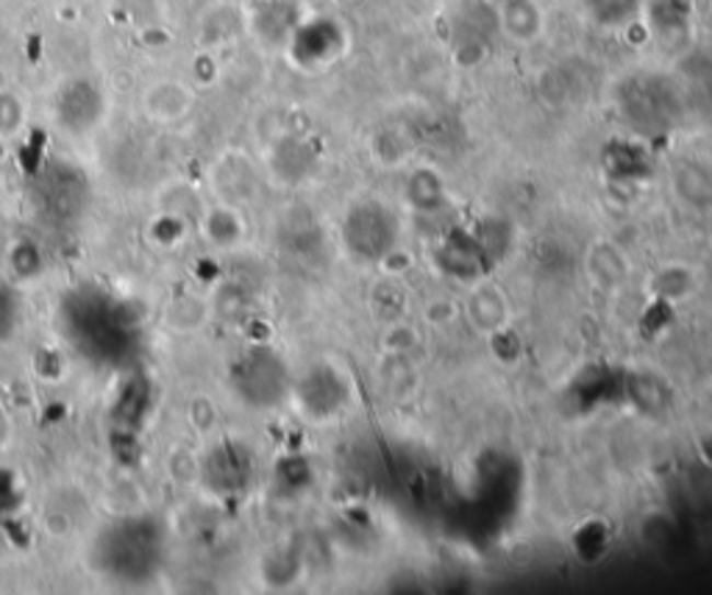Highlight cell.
<instances>
[{"mask_svg":"<svg viewBox=\"0 0 712 595\" xmlns=\"http://www.w3.org/2000/svg\"><path fill=\"white\" fill-rule=\"evenodd\" d=\"M101 565L123 582H142L159 565V531L142 520L117 524L101 537Z\"/></svg>","mask_w":712,"mask_h":595,"instance_id":"obj_1","label":"cell"},{"mask_svg":"<svg viewBox=\"0 0 712 595\" xmlns=\"http://www.w3.org/2000/svg\"><path fill=\"white\" fill-rule=\"evenodd\" d=\"M343 242L354 259L379 262L399 242V220L381 204H359L345 215Z\"/></svg>","mask_w":712,"mask_h":595,"instance_id":"obj_2","label":"cell"},{"mask_svg":"<svg viewBox=\"0 0 712 595\" xmlns=\"http://www.w3.org/2000/svg\"><path fill=\"white\" fill-rule=\"evenodd\" d=\"M70 323H73L76 343L84 345L87 354L97 359H120L131 348V334L110 304H84L76 309Z\"/></svg>","mask_w":712,"mask_h":595,"instance_id":"obj_3","label":"cell"},{"mask_svg":"<svg viewBox=\"0 0 712 595\" xmlns=\"http://www.w3.org/2000/svg\"><path fill=\"white\" fill-rule=\"evenodd\" d=\"M231 381H234V390L240 392L242 401L254 403L256 409L276 407L290 385L282 359L267 348L248 351L234 365Z\"/></svg>","mask_w":712,"mask_h":595,"instance_id":"obj_4","label":"cell"},{"mask_svg":"<svg viewBox=\"0 0 712 595\" xmlns=\"http://www.w3.org/2000/svg\"><path fill=\"white\" fill-rule=\"evenodd\" d=\"M348 376L334 365L312 367L303 381H298V401L312 417H329L348 403Z\"/></svg>","mask_w":712,"mask_h":595,"instance_id":"obj_5","label":"cell"},{"mask_svg":"<svg viewBox=\"0 0 712 595\" xmlns=\"http://www.w3.org/2000/svg\"><path fill=\"white\" fill-rule=\"evenodd\" d=\"M462 318L468 320L476 334L482 337H495L498 331H504L509 325V318H513V309H509L507 295H504L502 287L495 284L482 282L473 284L471 293L466 295L462 301Z\"/></svg>","mask_w":712,"mask_h":595,"instance_id":"obj_6","label":"cell"},{"mask_svg":"<svg viewBox=\"0 0 712 595\" xmlns=\"http://www.w3.org/2000/svg\"><path fill=\"white\" fill-rule=\"evenodd\" d=\"M587 282L604 295H612L627 287L632 276L629 256L612 240H596L585 253Z\"/></svg>","mask_w":712,"mask_h":595,"instance_id":"obj_7","label":"cell"},{"mask_svg":"<svg viewBox=\"0 0 712 595\" xmlns=\"http://www.w3.org/2000/svg\"><path fill=\"white\" fill-rule=\"evenodd\" d=\"M670 187L685 209L710 215L712 211V168L701 159H676L670 170Z\"/></svg>","mask_w":712,"mask_h":595,"instance_id":"obj_8","label":"cell"},{"mask_svg":"<svg viewBox=\"0 0 712 595\" xmlns=\"http://www.w3.org/2000/svg\"><path fill=\"white\" fill-rule=\"evenodd\" d=\"M84 181L73 173L70 168H54L48 173H43L39 181V204L48 215L70 217L73 211L81 209L84 201Z\"/></svg>","mask_w":712,"mask_h":595,"instance_id":"obj_9","label":"cell"},{"mask_svg":"<svg viewBox=\"0 0 712 595\" xmlns=\"http://www.w3.org/2000/svg\"><path fill=\"white\" fill-rule=\"evenodd\" d=\"M206 479L220 493H237L251 479V459L240 445H220L206 459Z\"/></svg>","mask_w":712,"mask_h":595,"instance_id":"obj_10","label":"cell"},{"mask_svg":"<svg viewBox=\"0 0 712 595\" xmlns=\"http://www.w3.org/2000/svg\"><path fill=\"white\" fill-rule=\"evenodd\" d=\"M101 95L90 81H73L59 98V121L70 131H87L101 117Z\"/></svg>","mask_w":712,"mask_h":595,"instance_id":"obj_11","label":"cell"},{"mask_svg":"<svg viewBox=\"0 0 712 595\" xmlns=\"http://www.w3.org/2000/svg\"><path fill=\"white\" fill-rule=\"evenodd\" d=\"M498 23L515 43H531L543 31V12L535 0H504L498 9Z\"/></svg>","mask_w":712,"mask_h":595,"instance_id":"obj_12","label":"cell"},{"mask_svg":"<svg viewBox=\"0 0 712 595\" xmlns=\"http://www.w3.org/2000/svg\"><path fill=\"white\" fill-rule=\"evenodd\" d=\"M406 201L421 215H435L446 206V184L440 175L429 168H421L406 181Z\"/></svg>","mask_w":712,"mask_h":595,"instance_id":"obj_13","label":"cell"},{"mask_svg":"<svg viewBox=\"0 0 712 595\" xmlns=\"http://www.w3.org/2000/svg\"><path fill=\"white\" fill-rule=\"evenodd\" d=\"M379 381L390 396H406L415 390L417 385V370L412 365L410 354H390L384 351L379 362Z\"/></svg>","mask_w":712,"mask_h":595,"instance_id":"obj_14","label":"cell"},{"mask_svg":"<svg viewBox=\"0 0 712 595\" xmlns=\"http://www.w3.org/2000/svg\"><path fill=\"white\" fill-rule=\"evenodd\" d=\"M654 295L665 298V301H682L696 289V276L690 267L685 265H670L654 276Z\"/></svg>","mask_w":712,"mask_h":595,"instance_id":"obj_15","label":"cell"},{"mask_svg":"<svg viewBox=\"0 0 712 595\" xmlns=\"http://www.w3.org/2000/svg\"><path fill=\"white\" fill-rule=\"evenodd\" d=\"M587 12L604 25H623L638 14V0H587Z\"/></svg>","mask_w":712,"mask_h":595,"instance_id":"obj_16","label":"cell"},{"mask_svg":"<svg viewBox=\"0 0 712 595\" xmlns=\"http://www.w3.org/2000/svg\"><path fill=\"white\" fill-rule=\"evenodd\" d=\"M459 314H462V307H459L453 298H448V295H435V298H429V301L423 304V323L435 325V329H446V325L457 323Z\"/></svg>","mask_w":712,"mask_h":595,"instance_id":"obj_17","label":"cell"},{"mask_svg":"<svg viewBox=\"0 0 712 595\" xmlns=\"http://www.w3.org/2000/svg\"><path fill=\"white\" fill-rule=\"evenodd\" d=\"M415 345H417V331L412 329V325L401 323V320L390 323V329H387L384 334V351H390V354H412Z\"/></svg>","mask_w":712,"mask_h":595,"instance_id":"obj_18","label":"cell"},{"mask_svg":"<svg viewBox=\"0 0 712 595\" xmlns=\"http://www.w3.org/2000/svg\"><path fill=\"white\" fill-rule=\"evenodd\" d=\"M376 265H381V271H384L387 276H404V273L412 271L415 259H412L406 251H401V248H390Z\"/></svg>","mask_w":712,"mask_h":595,"instance_id":"obj_19","label":"cell"},{"mask_svg":"<svg viewBox=\"0 0 712 595\" xmlns=\"http://www.w3.org/2000/svg\"><path fill=\"white\" fill-rule=\"evenodd\" d=\"M14 314H18V304H14L9 289H0V340L9 337V331L14 329Z\"/></svg>","mask_w":712,"mask_h":595,"instance_id":"obj_20","label":"cell"},{"mask_svg":"<svg viewBox=\"0 0 712 595\" xmlns=\"http://www.w3.org/2000/svg\"><path fill=\"white\" fill-rule=\"evenodd\" d=\"M14 265H18L20 276H34L39 271V253L31 245H20L18 256H14Z\"/></svg>","mask_w":712,"mask_h":595,"instance_id":"obj_21","label":"cell"},{"mask_svg":"<svg viewBox=\"0 0 712 595\" xmlns=\"http://www.w3.org/2000/svg\"><path fill=\"white\" fill-rule=\"evenodd\" d=\"M3 439H7V417L0 415V443H3Z\"/></svg>","mask_w":712,"mask_h":595,"instance_id":"obj_22","label":"cell"}]
</instances>
